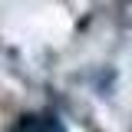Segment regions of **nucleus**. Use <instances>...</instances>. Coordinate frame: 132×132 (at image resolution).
Returning <instances> with one entry per match:
<instances>
[{
  "instance_id": "nucleus-1",
  "label": "nucleus",
  "mask_w": 132,
  "mask_h": 132,
  "mask_svg": "<svg viewBox=\"0 0 132 132\" xmlns=\"http://www.w3.org/2000/svg\"><path fill=\"white\" fill-rule=\"evenodd\" d=\"M7 132H66V126L53 112H23Z\"/></svg>"
}]
</instances>
